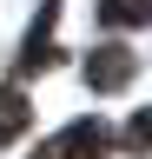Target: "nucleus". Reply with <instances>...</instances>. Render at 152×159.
I'll list each match as a JSON object with an SVG mask.
<instances>
[{
  "label": "nucleus",
  "instance_id": "f257e3e1",
  "mask_svg": "<svg viewBox=\"0 0 152 159\" xmlns=\"http://www.w3.org/2000/svg\"><path fill=\"white\" fill-rule=\"evenodd\" d=\"M33 159H106V126L99 119H73L60 139H46Z\"/></svg>",
  "mask_w": 152,
  "mask_h": 159
},
{
  "label": "nucleus",
  "instance_id": "20e7f679",
  "mask_svg": "<svg viewBox=\"0 0 152 159\" xmlns=\"http://www.w3.org/2000/svg\"><path fill=\"white\" fill-rule=\"evenodd\" d=\"M99 20L106 27H139V20H152V0H99Z\"/></svg>",
  "mask_w": 152,
  "mask_h": 159
},
{
  "label": "nucleus",
  "instance_id": "39448f33",
  "mask_svg": "<svg viewBox=\"0 0 152 159\" xmlns=\"http://www.w3.org/2000/svg\"><path fill=\"white\" fill-rule=\"evenodd\" d=\"M132 139H139V146H152V113H139V119H132Z\"/></svg>",
  "mask_w": 152,
  "mask_h": 159
},
{
  "label": "nucleus",
  "instance_id": "7ed1b4c3",
  "mask_svg": "<svg viewBox=\"0 0 152 159\" xmlns=\"http://www.w3.org/2000/svg\"><path fill=\"white\" fill-rule=\"evenodd\" d=\"M27 119H33L27 93H20V86H0V139H20V133H27Z\"/></svg>",
  "mask_w": 152,
  "mask_h": 159
},
{
  "label": "nucleus",
  "instance_id": "f03ea898",
  "mask_svg": "<svg viewBox=\"0 0 152 159\" xmlns=\"http://www.w3.org/2000/svg\"><path fill=\"white\" fill-rule=\"evenodd\" d=\"M126 80H132V53L126 47H99V53L86 60V86L93 93H119Z\"/></svg>",
  "mask_w": 152,
  "mask_h": 159
}]
</instances>
